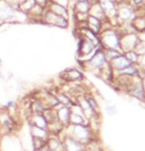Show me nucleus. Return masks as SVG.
I'll use <instances>...</instances> for the list:
<instances>
[{
    "instance_id": "14",
    "label": "nucleus",
    "mask_w": 145,
    "mask_h": 151,
    "mask_svg": "<svg viewBox=\"0 0 145 151\" xmlns=\"http://www.w3.org/2000/svg\"><path fill=\"white\" fill-rule=\"evenodd\" d=\"M46 9L52 11V12L55 13L56 15L62 16V17H64V18H66V19L70 18L69 8H68L67 6H64V5L60 4V3H57V2L50 1V3L48 4Z\"/></svg>"
},
{
    "instance_id": "20",
    "label": "nucleus",
    "mask_w": 145,
    "mask_h": 151,
    "mask_svg": "<svg viewBox=\"0 0 145 151\" xmlns=\"http://www.w3.org/2000/svg\"><path fill=\"white\" fill-rule=\"evenodd\" d=\"M89 15L93 16V17H95V18L101 20L102 22L106 21V20H107L106 14H104L103 10L101 9V5H99V3H95V4L90 5V9L89 11Z\"/></svg>"
},
{
    "instance_id": "8",
    "label": "nucleus",
    "mask_w": 145,
    "mask_h": 151,
    "mask_svg": "<svg viewBox=\"0 0 145 151\" xmlns=\"http://www.w3.org/2000/svg\"><path fill=\"white\" fill-rule=\"evenodd\" d=\"M42 24L49 25V26H54L62 28V29H67L70 25L69 19H66L62 16L56 15L55 13H53L52 11L46 9L43 17H42Z\"/></svg>"
},
{
    "instance_id": "35",
    "label": "nucleus",
    "mask_w": 145,
    "mask_h": 151,
    "mask_svg": "<svg viewBox=\"0 0 145 151\" xmlns=\"http://www.w3.org/2000/svg\"><path fill=\"white\" fill-rule=\"evenodd\" d=\"M87 1L89 2L90 5H93V4H95V3H98L99 0H87Z\"/></svg>"
},
{
    "instance_id": "16",
    "label": "nucleus",
    "mask_w": 145,
    "mask_h": 151,
    "mask_svg": "<svg viewBox=\"0 0 145 151\" xmlns=\"http://www.w3.org/2000/svg\"><path fill=\"white\" fill-rule=\"evenodd\" d=\"M109 64L113 72H117V71H120L122 69H124V68H126L127 66H129L131 63L127 60L125 56L121 55L117 56V58H113L112 60H110L109 62Z\"/></svg>"
},
{
    "instance_id": "17",
    "label": "nucleus",
    "mask_w": 145,
    "mask_h": 151,
    "mask_svg": "<svg viewBox=\"0 0 145 151\" xmlns=\"http://www.w3.org/2000/svg\"><path fill=\"white\" fill-rule=\"evenodd\" d=\"M47 109L44 100L40 97H35L30 101L29 104V112L30 114H43V112Z\"/></svg>"
},
{
    "instance_id": "30",
    "label": "nucleus",
    "mask_w": 145,
    "mask_h": 151,
    "mask_svg": "<svg viewBox=\"0 0 145 151\" xmlns=\"http://www.w3.org/2000/svg\"><path fill=\"white\" fill-rule=\"evenodd\" d=\"M16 107H17V103H16L15 101H13V100H10V101H8L7 103H6V105H5V109L8 110V111L16 109Z\"/></svg>"
},
{
    "instance_id": "21",
    "label": "nucleus",
    "mask_w": 145,
    "mask_h": 151,
    "mask_svg": "<svg viewBox=\"0 0 145 151\" xmlns=\"http://www.w3.org/2000/svg\"><path fill=\"white\" fill-rule=\"evenodd\" d=\"M90 9V4L87 1V0H85V1H78L73 4L74 13L89 14Z\"/></svg>"
},
{
    "instance_id": "32",
    "label": "nucleus",
    "mask_w": 145,
    "mask_h": 151,
    "mask_svg": "<svg viewBox=\"0 0 145 151\" xmlns=\"http://www.w3.org/2000/svg\"><path fill=\"white\" fill-rule=\"evenodd\" d=\"M50 1L51 0H35L36 4H38V5H40V6L45 7V8H47L48 4L50 3Z\"/></svg>"
},
{
    "instance_id": "26",
    "label": "nucleus",
    "mask_w": 145,
    "mask_h": 151,
    "mask_svg": "<svg viewBox=\"0 0 145 151\" xmlns=\"http://www.w3.org/2000/svg\"><path fill=\"white\" fill-rule=\"evenodd\" d=\"M123 55L125 56L126 59L128 60L131 64H137L139 60V55L136 53L134 50H128V52H124Z\"/></svg>"
},
{
    "instance_id": "19",
    "label": "nucleus",
    "mask_w": 145,
    "mask_h": 151,
    "mask_svg": "<svg viewBox=\"0 0 145 151\" xmlns=\"http://www.w3.org/2000/svg\"><path fill=\"white\" fill-rule=\"evenodd\" d=\"M30 129V134L31 137H37V138H42V139H48L50 135V132L48 129H41V127H35V125H29Z\"/></svg>"
},
{
    "instance_id": "1",
    "label": "nucleus",
    "mask_w": 145,
    "mask_h": 151,
    "mask_svg": "<svg viewBox=\"0 0 145 151\" xmlns=\"http://www.w3.org/2000/svg\"><path fill=\"white\" fill-rule=\"evenodd\" d=\"M29 20L28 15L21 12L19 9L14 8L12 5L5 2L4 0L0 1V25L5 23H18Z\"/></svg>"
},
{
    "instance_id": "39",
    "label": "nucleus",
    "mask_w": 145,
    "mask_h": 151,
    "mask_svg": "<svg viewBox=\"0 0 145 151\" xmlns=\"http://www.w3.org/2000/svg\"><path fill=\"white\" fill-rule=\"evenodd\" d=\"M1 64H2V59L0 58V67H1Z\"/></svg>"
},
{
    "instance_id": "37",
    "label": "nucleus",
    "mask_w": 145,
    "mask_h": 151,
    "mask_svg": "<svg viewBox=\"0 0 145 151\" xmlns=\"http://www.w3.org/2000/svg\"><path fill=\"white\" fill-rule=\"evenodd\" d=\"M0 79H5V76H4V74L2 73V71H1V67H0Z\"/></svg>"
},
{
    "instance_id": "34",
    "label": "nucleus",
    "mask_w": 145,
    "mask_h": 151,
    "mask_svg": "<svg viewBox=\"0 0 145 151\" xmlns=\"http://www.w3.org/2000/svg\"><path fill=\"white\" fill-rule=\"evenodd\" d=\"M37 151H52V150H51L50 148L47 146V145H45L44 147L40 148V149H39V150H37Z\"/></svg>"
},
{
    "instance_id": "22",
    "label": "nucleus",
    "mask_w": 145,
    "mask_h": 151,
    "mask_svg": "<svg viewBox=\"0 0 145 151\" xmlns=\"http://www.w3.org/2000/svg\"><path fill=\"white\" fill-rule=\"evenodd\" d=\"M55 95L57 97V99H58L60 105H62V106L71 107L74 103H76V102H73L72 97L66 92H58Z\"/></svg>"
},
{
    "instance_id": "29",
    "label": "nucleus",
    "mask_w": 145,
    "mask_h": 151,
    "mask_svg": "<svg viewBox=\"0 0 145 151\" xmlns=\"http://www.w3.org/2000/svg\"><path fill=\"white\" fill-rule=\"evenodd\" d=\"M128 3L135 10H138L140 8L145 7V0H128Z\"/></svg>"
},
{
    "instance_id": "38",
    "label": "nucleus",
    "mask_w": 145,
    "mask_h": 151,
    "mask_svg": "<svg viewBox=\"0 0 145 151\" xmlns=\"http://www.w3.org/2000/svg\"><path fill=\"white\" fill-rule=\"evenodd\" d=\"M142 86H143V89H144V94H145V76L142 78Z\"/></svg>"
},
{
    "instance_id": "13",
    "label": "nucleus",
    "mask_w": 145,
    "mask_h": 151,
    "mask_svg": "<svg viewBox=\"0 0 145 151\" xmlns=\"http://www.w3.org/2000/svg\"><path fill=\"white\" fill-rule=\"evenodd\" d=\"M62 78L67 82H78L82 80L84 75L77 68H69L66 69L63 73L61 74Z\"/></svg>"
},
{
    "instance_id": "23",
    "label": "nucleus",
    "mask_w": 145,
    "mask_h": 151,
    "mask_svg": "<svg viewBox=\"0 0 145 151\" xmlns=\"http://www.w3.org/2000/svg\"><path fill=\"white\" fill-rule=\"evenodd\" d=\"M87 119H86L84 114H76L72 113L70 118L71 125H79V124H87Z\"/></svg>"
},
{
    "instance_id": "25",
    "label": "nucleus",
    "mask_w": 145,
    "mask_h": 151,
    "mask_svg": "<svg viewBox=\"0 0 145 151\" xmlns=\"http://www.w3.org/2000/svg\"><path fill=\"white\" fill-rule=\"evenodd\" d=\"M102 50H103V48H102ZM103 52H104V55H106V60L109 62L110 60H112L113 58L123 55L119 50H103Z\"/></svg>"
},
{
    "instance_id": "4",
    "label": "nucleus",
    "mask_w": 145,
    "mask_h": 151,
    "mask_svg": "<svg viewBox=\"0 0 145 151\" xmlns=\"http://www.w3.org/2000/svg\"><path fill=\"white\" fill-rule=\"evenodd\" d=\"M81 62L82 63V66H84L85 69L93 71V72L98 71V73L101 72L102 68L109 63V61L106 58V55H104L103 50L101 47V45L96 48V50L90 56V58H89L86 61H81Z\"/></svg>"
},
{
    "instance_id": "3",
    "label": "nucleus",
    "mask_w": 145,
    "mask_h": 151,
    "mask_svg": "<svg viewBox=\"0 0 145 151\" xmlns=\"http://www.w3.org/2000/svg\"><path fill=\"white\" fill-rule=\"evenodd\" d=\"M65 134L72 136L76 140L81 143L87 145L92 141V132L90 129L89 124H79V125H71L69 124L65 127Z\"/></svg>"
},
{
    "instance_id": "18",
    "label": "nucleus",
    "mask_w": 145,
    "mask_h": 151,
    "mask_svg": "<svg viewBox=\"0 0 145 151\" xmlns=\"http://www.w3.org/2000/svg\"><path fill=\"white\" fill-rule=\"evenodd\" d=\"M87 29H90V31H93V33L99 35V33L101 32V28H102V21L93 16L89 15L87 20Z\"/></svg>"
},
{
    "instance_id": "40",
    "label": "nucleus",
    "mask_w": 145,
    "mask_h": 151,
    "mask_svg": "<svg viewBox=\"0 0 145 151\" xmlns=\"http://www.w3.org/2000/svg\"><path fill=\"white\" fill-rule=\"evenodd\" d=\"M0 135H1V132H0Z\"/></svg>"
},
{
    "instance_id": "33",
    "label": "nucleus",
    "mask_w": 145,
    "mask_h": 151,
    "mask_svg": "<svg viewBox=\"0 0 145 151\" xmlns=\"http://www.w3.org/2000/svg\"><path fill=\"white\" fill-rule=\"evenodd\" d=\"M116 5H120L124 3H128V0H113Z\"/></svg>"
},
{
    "instance_id": "41",
    "label": "nucleus",
    "mask_w": 145,
    "mask_h": 151,
    "mask_svg": "<svg viewBox=\"0 0 145 151\" xmlns=\"http://www.w3.org/2000/svg\"><path fill=\"white\" fill-rule=\"evenodd\" d=\"M24 151H27V150H24Z\"/></svg>"
},
{
    "instance_id": "2",
    "label": "nucleus",
    "mask_w": 145,
    "mask_h": 151,
    "mask_svg": "<svg viewBox=\"0 0 145 151\" xmlns=\"http://www.w3.org/2000/svg\"><path fill=\"white\" fill-rule=\"evenodd\" d=\"M120 33L116 28H109V29L101 31L98 35L101 47L103 50H120Z\"/></svg>"
},
{
    "instance_id": "6",
    "label": "nucleus",
    "mask_w": 145,
    "mask_h": 151,
    "mask_svg": "<svg viewBox=\"0 0 145 151\" xmlns=\"http://www.w3.org/2000/svg\"><path fill=\"white\" fill-rule=\"evenodd\" d=\"M135 16V9L129 3H124L117 5V10H116V23H117V28L121 25L130 23L131 20Z\"/></svg>"
},
{
    "instance_id": "10",
    "label": "nucleus",
    "mask_w": 145,
    "mask_h": 151,
    "mask_svg": "<svg viewBox=\"0 0 145 151\" xmlns=\"http://www.w3.org/2000/svg\"><path fill=\"white\" fill-rule=\"evenodd\" d=\"M62 138L64 143V151H86V145L76 140L72 136L64 134Z\"/></svg>"
},
{
    "instance_id": "5",
    "label": "nucleus",
    "mask_w": 145,
    "mask_h": 151,
    "mask_svg": "<svg viewBox=\"0 0 145 151\" xmlns=\"http://www.w3.org/2000/svg\"><path fill=\"white\" fill-rule=\"evenodd\" d=\"M18 129L17 119L8 110H0V132L4 134H13Z\"/></svg>"
},
{
    "instance_id": "7",
    "label": "nucleus",
    "mask_w": 145,
    "mask_h": 151,
    "mask_svg": "<svg viewBox=\"0 0 145 151\" xmlns=\"http://www.w3.org/2000/svg\"><path fill=\"white\" fill-rule=\"evenodd\" d=\"M98 47H96L90 40L85 38V37H79V47H78L79 58L81 59V61L87 60L95 53Z\"/></svg>"
},
{
    "instance_id": "24",
    "label": "nucleus",
    "mask_w": 145,
    "mask_h": 151,
    "mask_svg": "<svg viewBox=\"0 0 145 151\" xmlns=\"http://www.w3.org/2000/svg\"><path fill=\"white\" fill-rule=\"evenodd\" d=\"M35 5H36L35 0H24V1L19 5L18 9L21 11V12H23V13L27 14V15H28L29 12L32 10V8L35 6Z\"/></svg>"
},
{
    "instance_id": "9",
    "label": "nucleus",
    "mask_w": 145,
    "mask_h": 151,
    "mask_svg": "<svg viewBox=\"0 0 145 151\" xmlns=\"http://www.w3.org/2000/svg\"><path fill=\"white\" fill-rule=\"evenodd\" d=\"M120 50L122 53L132 50L139 41L137 33L120 34Z\"/></svg>"
},
{
    "instance_id": "11",
    "label": "nucleus",
    "mask_w": 145,
    "mask_h": 151,
    "mask_svg": "<svg viewBox=\"0 0 145 151\" xmlns=\"http://www.w3.org/2000/svg\"><path fill=\"white\" fill-rule=\"evenodd\" d=\"M55 110H56L57 119H58V121L61 122L64 127H67L68 125L70 124V118H71V114H72L71 108L67 107V106L59 105Z\"/></svg>"
},
{
    "instance_id": "36",
    "label": "nucleus",
    "mask_w": 145,
    "mask_h": 151,
    "mask_svg": "<svg viewBox=\"0 0 145 151\" xmlns=\"http://www.w3.org/2000/svg\"><path fill=\"white\" fill-rule=\"evenodd\" d=\"M13 77H14V75L12 74V72H8V73H7V78L9 79V80H11V79H13Z\"/></svg>"
},
{
    "instance_id": "31",
    "label": "nucleus",
    "mask_w": 145,
    "mask_h": 151,
    "mask_svg": "<svg viewBox=\"0 0 145 151\" xmlns=\"http://www.w3.org/2000/svg\"><path fill=\"white\" fill-rule=\"evenodd\" d=\"M137 65L139 66V68H141L142 70L145 71V53L144 55H139V60H138Z\"/></svg>"
},
{
    "instance_id": "12",
    "label": "nucleus",
    "mask_w": 145,
    "mask_h": 151,
    "mask_svg": "<svg viewBox=\"0 0 145 151\" xmlns=\"http://www.w3.org/2000/svg\"><path fill=\"white\" fill-rule=\"evenodd\" d=\"M28 122H29V125H35V127L45 129H48V127H49V124L43 114H29Z\"/></svg>"
},
{
    "instance_id": "28",
    "label": "nucleus",
    "mask_w": 145,
    "mask_h": 151,
    "mask_svg": "<svg viewBox=\"0 0 145 151\" xmlns=\"http://www.w3.org/2000/svg\"><path fill=\"white\" fill-rule=\"evenodd\" d=\"M133 50H134L138 55H144L145 53V41H141V40H139V41L137 42V44L135 45Z\"/></svg>"
},
{
    "instance_id": "27",
    "label": "nucleus",
    "mask_w": 145,
    "mask_h": 151,
    "mask_svg": "<svg viewBox=\"0 0 145 151\" xmlns=\"http://www.w3.org/2000/svg\"><path fill=\"white\" fill-rule=\"evenodd\" d=\"M47 143L46 139H42V138H37V137H32V146L34 151L39 150L40 148L44 147Z\"/></svg>"
},
{
    "instance_id": "15",
    "label": "nucleus",
    "mask_w": 145,
    "mask_h": 151,
    "mask_svg": "<svg viewBox=\"0 0 145 151\" xmlns=\"http://www.w3.org/2000/svg\"><path fill=\"white\" fill-rule=\"evenodd\" d=\"M46 145L52 151H64L63 138H62L61 134H50L47 139Z\"/></svg>"
}]
</instances>
